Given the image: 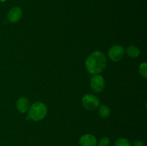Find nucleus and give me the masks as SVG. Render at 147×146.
I'll return each instance as SVG.
<instances>
[{
  "label": "nucleus",
  "instance_id": "6e6552de",
  "mask_svg": "<svg viewBox=\"0 0 147 146\" xmlns=\"http://www.w3.org/2000/svg\"><path fill=\"white\" fill-rule=\"evenodd\" d=\"M16 107L20 113H26L27 111H28L29 108H30V101L26 97H20L16 102Z\"/></svg>",
  "mask_w": 147,
  "mask_h": 146
},
{
  "label": "nucleus",
  "instance_id": "39448f33",
  "mask_svg": "<svg viewBox=\"0 0 147 146\" xmlns=\"http://www.w3.org/2000/svg\"><path fill=\"white\" fill-rule=\"evenodd\" d=\"M90 87L95 92L100 93L104 90L105 80L101 75L96 74L92 77L90 82Z\"/></svg>",
  "mask_w": 147,
  "mask_h": 146
},
{
  "label": "nucleus",
  "instance_id": "ddd939ff",
  "mask_svg": "<svg viewBox=\"0 0 147 146\" xmlns=\"http://www.w3.org/2000/svg\"><path fill=\"white\" fill-rule=\"evenodd\" d=\"M111 140L108 137H103L97 143L98 146H110Z\"/></svg>",
  "mask_w": 147,
  "mask_h": 146
},
{
  "label": "nucleus",
  "instance_id": "f257e3e1",
  "mask_svg": "<svg viewBox=\"0 0 147 146\" xmlns=\"http://www.w3.org/2000/svg\"><path fill=\"white\" fill-rule=\"evenodd\" d=\"M107 60L103 52L96 51L90 54L86 59L85 65L87 71L90 74L96 75L99 74L106 68Z\"/></svg>",
  "mask_w": 147,
  "mask_h": 146
},
{
  "label": "nucleus",
  "instance_id": "0eeeda50",
  "mask_svg": "<svg viewBox=\"0 0 147 146\" xmlns=\"http://www.w3.org/2000/svg\"><path fill=\"white\" fill-rule=\"evenodd\" d=\"M97 139L92 134L83 135L79 140L80 146H97Z\"/></svg>",
  "mask_w": 147,
  "mask_h": 146
},
{
  "label": "nucleus",
  "instance_id": "f8f14e48",
  "mask_svg": "<svg viewBox=\"0 0 147 146\" xmlns=\"http://www.w3.org/2000/svg\"><path fill=\"white\" fill-rule=\"evenodd\" d=\"M147 64L146 62H143L140 64L139 66V73L141 75L144 77V79H146L147 77V70H146Z\"/></svg>",
  "mask_w": 147,
  "mask_h": 146
},
{
  "label": "nucleus",
  "instance_id": "9b49d317",
  "mask_svg": "<svg viewBox=\"0 0 147 146\" xmlns=\"http://www.w3.org/2000/svg\"><path fill=\"white\" fill-rule=\"evenodd\" d=\"M115 146H131V143L128 139L120 137L117 139L114 143Z\"/></svg>",
  "mask_w": 147,
  "mask_h": 146
},
{
  "label": "nucleus",
  "instance_id": "9d476101",
  "mask_svg": "<svg viewBox=\"0 0 147 146\" xmlns=\"http://www.w3.org/2000/svg\"><path fill=\"white\" fill-rule=\"evenodd\" d=\"M98 114L100 117L103 118H106L109 117L111 114V110L109 106L106 104H101L98 107Z\"/></svg>",
  "mask_w": 147,
  "mask_h": 146
},
{
  "label": "nucleus",
  "instance_id": "1a4fd4ad",
  "mask_svg": "<svg viewBox=\"0 0 147 146\" xmlns=\"http://www.w3.org/2000/svg\"><path fill=\"white\" fill-rule=\"evenodd\" d=\"M125 52L128 56L131 58H137L140 54V50L138 48V47L135 45H130L126 49Z\"/></svg>",
  "mask_w": 147,
  "mask_h": 146
},
{
  "label": "nucleus",
  "instance_id": "f03ea898",
  "mask_svg": "<svg viewBox=\"0 0 147 146\" xmlns=\"http://www.w3.org/2000/svg\"><path fill=\"white\" fill-rule=\"evenodd\" d=\"M47 107L45 104L40 101L33 103L28 110V119L33 121H40L46 117Z\"/></svg>",
  "mask_w": 147,
  "mask_h": 146
},
{
  "label": "nucleus",
  "instance_id": "423d86ee",
  "mask_svg": "<svg viewBox=\"0 0 147 146\" xmlns=\"http://www.w3.org/2000/svg\"><path fill=\"white\" fill-rule=\"evenodd\" d=\"M22 9L19 7H14L7 13V19L11 23H17L22 17Z\"/></svg>",
  "mask_w": 147,
  "mask_h": 146
},
{
  "label": "nucleus",
  "instance_id": "4468645a",
  "mask_svg": "<svg viewBox=\"0 0 147 146\" xmlns=\"http://www.w3.org/2000/svg\"><path fill=\"white\" fill-rule=\"evenodd\" d=\"M132 146H144V143L141 140H136L134 141Z\"/></svg>",
  "mask_w": 147,
  "mask_h": 146
},
{
  "label": "nucleus",
  "instance_id": "2eb2a0df",
  "mask_svg": "<svg viewBox=\"0 0 147 146\" xmlns=\"http://www.w3.org/2000/svg\"><path fill=\"white\" fill-rule=\"evenodd\" d=\"M6 1H7V0H0V2H5Z\"/></svg>",
  "mask_w": 147,
  "mask_h": 146
},
{
  "label": "nucleus",
  "instance_id": "7ed1b4c3",
  "mask_svg": "<svg viewBox=\"0 0 147 146\" xmlns=\"http://www.w3.org/2000/svg\"><path fill=\"white\" fill-rule=\"evenodd\" d=\"M82 105L87 110L93 111L97 109L100 105V100L93 94H85L81 100Z\"/></svg>",
  "mask_w": 147,
  "mask_h": 146
},
{
  "label": "nucleus",
  "instance_id": "20e7f679",
  "mask_svg": "<svg viewBox=\"0 0 147 146\" xmlns=\"http://www.w3.org/2000/svg\"><path fill=\"white\" fill-rule=\"evenodd\" d=\"M125 55V50L122 46L116 44L109 49V57L111 61L118 62L123 60Z\"/></svg>",
  "mask_w": 147,
  "mask_h": 146
}]
</instances>
